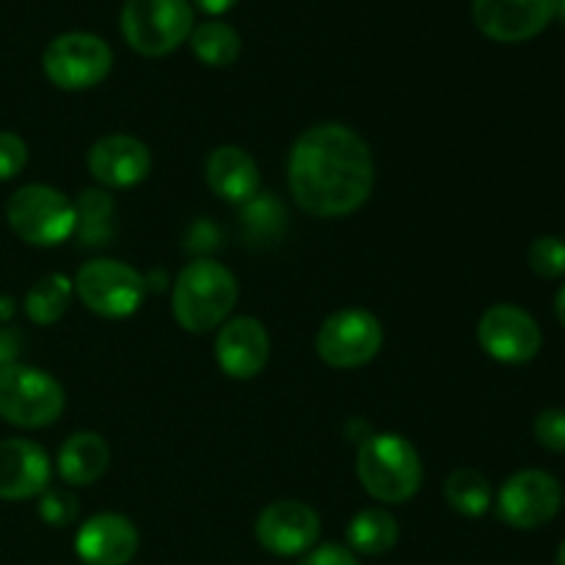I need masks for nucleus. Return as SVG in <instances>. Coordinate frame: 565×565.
Segmentation results:
<instances>
[{"label":"nucleus","mask_w":565,"mask_h":565,"mask_svg":"<svg viewBox=\"0 0 565 565\" xmlns=\"http://www.w3.org/2000/svg\"><path fill=\"white\" fill-rule=\"evenodd\" d=\"M287 182L298 207L309 215L340 218L356 213L373 193V154L351 127L315 125L292 143Z\"/></svg>","instance_id":"nucleus-1"},{"label":"nucleus","mask_w":565,"mask_h":565,"mask_svg":"<svg viewBox=\"0 0 565 565\" xmlns=\"http://www.w3.org/2000/svg\"><path fill=\"white\" fill-rule=\"evenodd\" d=\"M237 303V279L215 259H196L177 276L171 309L177 323L191 334L218 329Z\"/></svg>","instance_id":"nucleus-2"},{"label":"nucleus","mask_w":565,"mask_h":565,"mask_svg":"<svg viewBox=\"0 0 565 565\" xmlns=\"http://www.w3.org/2000/svg\"><path fill=\"white\" fill-rule=\"evenodd\" d=\"M356 472L364 491L386 505L408 502L423 486L419 452L401 434H373L362 441Z\"/></svg>","instance_id":"nucleus-3"},{"label":"nucleus","mask_w":565,"mask_h":565,"mask_svg":"<svg viewBox=\"0 0 565 565\" xmlns=\"http://www.w3.org/2000/svg\"><path fill=\"white\" fill-rule=\"evenodd\" d=\"M66 406L64 386L28 364L0 367V417L17 428H47Z\"/></svg>","instance_id":"nucleus-4"},{"label":"nucleus","mask_w":565,"mask_h":565,"mask_svg":"<svg viewBox=\"0 0 565 565\" xmlns=\"http://www.w3.org/2000/svg\"><path fill=\"white\" fill-rule=\"evenodd\" d=\"M191 31L193 9L188 0H127L121 9V36L149 58L174 53Z\"/></svg>","instance_id":"nucleus-5"},{"label":"nucleus","mask_w":565,"mask_h":565,"mask_svg":"<svg viewBox=\"0 0 565 565\" xmlns=\"http://www.w3.org/2000/svg\"><path fill=\"white\" fill-rule=\"evenodd\" d=\"M9 226L25 243L50 248L75 232V204L50 185H22L6 204Z\"/></svg>","instance_id":"nucleus-6"},{"label":"nucleus","mask_w":565,"mask_h":565,"mask_svg":"<svg viewBox=\"0 0 565 565\" xmlns=\"http://www.w3.org/2000/svg\"><path fill=\"white\" fill-rule=\"evenodd\" d=\"M75 292L83 307L99 318H130L147 296V279L119 259H92L75 276Z\"/></svg>","instance_id":"nucleus-7"},{"label":"nucleus","mask_w":565,"mask_h":565,"mask_svg":"<svg viewBox=\"0 0 565 565\" xmlns=\"http://www.w3.org/2000/svg\"><path fill=\"white\" fill-rule=\"evenodd\" d=\"M110 64H114V53L108 42L83 31L61 33L42 55L44 75L64 92H83V88L97 86L108 77Z\"/></svg>","instance_id":"nucleus-8"},{"label":"nucleus","mask_w":565,"mask_h":565,"mask_svg":"<svg viewBox=\"0 0 565 565\" xmlns=\"http://www.w3.org/2000/svg\"><path fill=\"white\" fill-rule=\"evenodd\" d=\"M563 508V486L544 469H522L502 483L497 516L513 530H539Z\"/></svg>","instance_id":"nucleus-9"},{"label":"nucleus","mask_w":565,"mask_h":565,"mask_svg":"<svg viewBox=\"0 0 565 565\" xmlns=\"http://www.w3.org/2000/svg\"><path fill=\"white\" fill-rule=\"evenodd\" d=\"M381 345H384V329L367 309L334 312L318 331V356L337 370H353L373 362Z\"/></svg>","instance_id":"nucleus-10"},{"label":"nucleus","mask_w":565,"mask_h":565,"mask_svg":"<svg viewBox=\"0 0 565 565\" xmlns=\"http://www.w3.org/2000/svg\"><path fill=\"white\" fill-rule=\"evenodd\" d=\"M480 348L502 364L533 362L544 345L539 320L516 303H494L478 323Z\"/></svg>","instance_id":"nucleus-11"},{"label":"nucleus","mask_w":565,"mask_h":565,"mask_svg":"<svg viewBox=\"0 0 565 565\" xmlns=\"http://www.w3.org/2000/svg\"><path fill=\"white\" fill-rule=\"evenodd\" d=\"M557 14V0H472V17L480 33L502 44L539 36Z\"/></svg>","instance_id":"nucleus-12"},{"label":"nucleus","mask_w":565,"mask_h":565,"mask_svg":"<svg viewBox=\"0 0 565 565\" xmlns=\"http://www.w3.org/2000/svg\"><path fill=\"white\" fill-rule=\"evenodd\" d=\"M320 539V516L296 500L270 502L257 519V541L279 557H296L312 550Z\"/></svg>","instance_id":"nucleus-13"},{"label":"nucleus","mask_w":565,"mask_h":565,"mask_svg":"<svg viewBox=\"0 0 565 565\" xmlns=\"http://www.w3.org/2000/svg\"><path fill=\"white\" fill-rule=\"evenodd\" d=\"M152 169V154L149 147L138 138L114 132V136L99 138L88 152V171L97 182L108 188H132L147 180Z\"/></svg>","instance_id":"nucleus-14"},{"label":"nucleus","mask_w":565,"mask_h":565,"mask_svg":"<svg viewBox=\"0 0 565 565\" xmlns=\"http://www.w3.org/2000/svg\"><path fill=\"white\" fill-rule=\"evenodd\" d=\"M75 552L86 565H127L138 552V530L119 513H97L75 535Z\"/></svg>","instance_id":"nucleus-15"},{"label":"nucleus","mask_w":565,"mask_h":565,"mask_svg":"<svg viewBox=\"0 0 565 565\" xmlns=\"http://www.w3.org/2000/svg\"><path fill=\"white\" fill-rule=\"evenodd\" d=\"M268 331L254 318H235L215 337V359L230 379L248 381L268 362Z\"/></svg>","instance_id":"nucleus-16"},{"label":"nucleus","mask_w":565,"mask_h":565,"mask_svg":"<svg viewBox=\"0 0 565 565\" xmlns=\"http://www.w3.org/2000/svg\"><path fill=\"white\" fill-rule=\"evenodd\" d=\"M50 458L36 441H0V500H31L47 491Z\"/></svg>","instance_id":"nucleus-17"},{"label":"nucleus","mask_w":565,"mask_h":565,"mask_svg":"<svg viewBox=\"0 0 565 565\" xmlns=\"http://www.w3.org/2000/svg\"><path fill=\"white\" fill-rule=\"evenodd\" d=\"M204 174H207L210 191H213L215 196L226 199V202H248V199L257 196L259 191L257 163H254V158L246 149L232 147V143L210 152Z\"/></svg>","instance_id":"nucleus-18"},{"label":"nucleus","mask_w":565,"mask_h":565,"mask_svg":"<svg viewBox=\"0 0 565 565\" xmlns=\"http://www.w3.org/2000/svg\"><path fill=\"white\" fill-rule=\"evenodd\" d=\"M110 450L103 436L83 430L72 434L58 450V475L70 486H92L105 475Z\"/></svg>","instance_id":"nucleus-19"},{"label":"nucleus","mask_w":565,"mask_h":565,"mask_svg":"<svg viewBox=\"0 0 565 565\" xmlns=\"http://www.w3.org/2000/svg\"><path fill=\"white\" fill-rule=\"evenodd\" d=\"M348 546L359 555H384L397 544V519L384 508H367L348 524Z\"/></svg>","instance_id":"nucleus-20"},{"label":"nucleus","mask_w":565,"mask_h":565,"mask_svg":"<svg viewBox=\"0 0 565 565\" xmlns=\"http://www.w3.org/2000/svg\"><path fill=\"white\" fill-rule=\"evenodd\" d=\"M191 50L207 66H230L241 55V33L218 20L202 22L191 31Z\"/></svg>","instance_id":"nucleus-21"},{"label":"nucleus","mask_w":565,"mask_h":565,"mask_svg":"<svg viewBox=\"0 0 565 565\" xmlns=\"http://www.w3.org/2000/svg\"><path fill=\"white\" fill-rule=\"evenodd\" d=\"M445 500L461 516L478 519L491 508V483L475 469H456L445 483Z\"/></svg>","instance_id":"nucleus-22"},{"label":"nucleus","mask_w":565,"mask_h":565,"mask_svg":"<svg viewBox=\"0 0 565 565\" xmlns=\"http://www.w3.org/2000/svg\"><path fill=\"white\" fill-rule=\"evenodd\" d=\"M72 281L61 274L44 276L42 281L28 290L25 296V315L39 326H50L66 312L72 301Z\"/></svg>","instance_id":"nucleus-23"},{"label":"nucleus","mask_w":565,"mask_h":565,"mask_svg":"<svg viewBox=\"0 0 565 565\" xmlns=\"http://www.w3.org/2000/svg\"><path fill=\"white\" fill-rule=\"evenodd\" d=\"M110 218H114V202L103 191H83L75 204V232L81 243L97 246L110 237Z\"/></svg>","instance_id":"nucleus-24"},{"label":"nucleus","mask_w":565,"mask_h":565,"mask_svg":"<svg viewBox=\"0 0 565 565\" xmlns=\"http://www.w3.org/2000/svg\"><path fill=\"white\" fill-rule=\"evenodd\" d=\"M527 263L541 279H561L565 276V241L557 235L535 237L527 252Z\"/></svg>","instance_id":"nucleus-25"},{"label":"nucleus","mask_w":565,"mask_h":565,"mask_svg":"<svg viewBox=\"0 0 565 565\" xmlns=\"http://www.w3.org/2000/svg\"><path fill=\"white\" fill-rule=\"evenodd\" d=\"M535 441L552 452H565V408H544L533 423Z\"/></svg>","instance_id":"nucleus-26"},{"label":"nucleus","mask_w":565,"mask_h":565,"mask_svg":"<svg viewBox=\"0 0 565 565\" xmlns=\"http://www.w3.org/2000/svg\"><path fill=\"white\" fill-rule=\"evenodd\" d=\"M28 163V147L17 132H0V182L14 180Z\"/></svg>","instance_id":"nucleus-27"},{"label":"nucleus","mask_w":565,"mask_h":565,"mask_svg":"<svg viewBox=\"0 0 565 565\" xmlns=\"http://www.w3.org/2000/svg\"><path fill=\"white\" fill-rule=\"evenodd\" d=\"M39 513H42L44 522L53 524V527H66V524L77 516V502L75 497L66 494V491H47V494L42 497Z\"/></svg>","instance_id":"nucleus-28"},{"label":"nucleus","mask_w":565,"mask_h":565,"mask_svg":"<svg viewBox=\"0 0 565 565\" xmlns=\"http://www.w3.org/2000/svg\"><path fill=\"white\" fill-rule=\"evenodd\" d=\"M298 565H359V561L351 550H345V546L323 544L318 546V550L307 552V557Z\"/></svg>","instance_id":"nucleus-29"},{"label":"nucleus","mask_w":565,"mask_h":565,"mask_svg":"<svg viewBox=\"0 0 565 565\" xmlns=\"http://www.w3.org/2000/svg\"><path fill=\"white\" fill-rule=\"evenodd\" d=\"M20 348H22V337L17 334L14 329H6V326H0V367H6V364H14Z\"/></svg>","instance_id":"nucleus-30"},{"label":"nucleus","mask_w":565,"mask_h":565,"mask_svg":"<svg viewBox=\"0 0 565 565\" xmlns=\"http://www.w3.org/2000/svg\"><path fill=\"white\" fill-rule=\"evenodd\" d=\"M193 3L202 11H207V14H226L237 0H193Z\"/></svg>","instance_id":"nucleus-31"},{"label":"nucleus","mask_w":565,"mask_h":565,"mask_svg":"<svg viewBox=\"0 0 565 565\" xmlns=\"http://www.w3.org/2000/svg\"><path fill=\"white\" fill-rule=\"evenodd\" d=\"M555 315L561 320V326L565 329V285L561 287V292L555 296Z\"/></svg>","instance_id":"nucleus-32"},{"label":"nucleus","mask_w":565,"mask_h":565,"mask_svg":"<svg viewBox=\"0 0 565 565\" xmlns=\"http://www.w3.org/2000/svg\"><path fill=\"white\" fill-rule=\"evenodd\" d=\"M557 565H565V541L561 544V550H557Z\"/></svg>","instance_id":"nucleus-33"}]
</instances>
